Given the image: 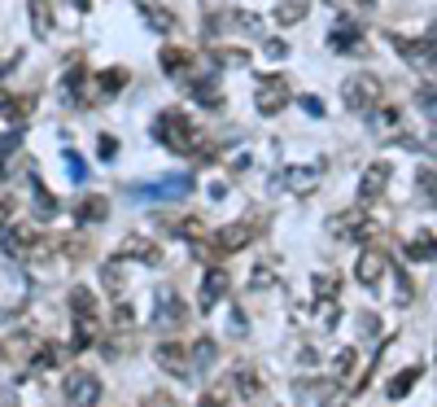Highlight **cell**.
<instances>
[{
	"label": "cell",
	"instance_id": "4316f807",
	"mask_svg": "<svg viewBox=\"0 0 437 407\" xmlns=\"http://www.w3.org/2000/svg\"><path fill=\"white\" fill-rule=\"evenodd\" d=\"M424 48H429V57H437V22H433V31H429V40H424Z\"/></svg>",
	"mask_w": 437,
	"mask_h": 407
},
{
	"label": "cell",
	"instance_id": "484cf974",
	"mask_svg": "<svg viewBox=\"0 0 437 407\" xmlns=\"http://www.w3.org/2000/svg\"><path fill=\"white\" fill-rule=\"evenodd\" d=\"M123 79H127V75H105V79H101V88H105V92H118V88H123Z\"/></svg>",
	"mask_w": 437,
	"mask_h": 407
},
{
	"label": "cell",
	"instance_id": "f1b7e54d",
	"mask_svg": "<svg viewBox=\"0 0 437 407\" xmlns=\"http://www.w3.org/2000/svg\"><path fill=\"white\" fill-rule=\"evenodd\" d=\"M302 105H306V110H311V114H315V119H319V114H323V105H319V96H306V101H302Z\"/></svg>",
	"mask_w": 437,
	"mask_h": 407
},
{
	"label": "cell",
	"instance_id": "ba28073f",
	"mask_svg": "<svg viewBox=\"0 0 437 407\" xmlns=\"http://www.w3.org/2000/svg\"><path fill=\"white\" fill-rule=\"evenodd\" d=\"M158 364H162V368H171V372H175V377H184V372H188V360H184V346H175V341H171V346H158Z\"/></svg>",
	"mask_w": 437,
	"mask_h": 407
},
{
	"label": "cell",
	"instance_id": "3957f363",
	"mask_svg": "<svg viewBox=\"0 0 437 407\" xmlns=\"http://www.w3.org/2000/svg\"><path fill=\"white\" fill-rule=\"evenodd\" d=\"M136 198H188L192 193V180L188 175H171V180H158V184H140L132 188Z\"/></svg>",
	"mask_w": 437,
	"mask_h": 407
},
{
	"label": "cell",
	"instance_id": "6da1fadb",
	"mask_svg": "<svg viewBox=\"0 0 437 407\" xmlns=\"http://www.w3.org/2000/svg\"><path fill=\"white\" fill-rule=\"evenodd\" d=\"M153 132L162 136V145H171V149H180V154H192L197 145H192V127L184 114H162V119L153 123Z\"/></svg>",
	"mask_w": 437,
	"mask_h": 407
},
{
	"label": "cell",
	"instance_id": "8fae6325",
	"mask_svg": "<svg viewBox=\"0 0 437 407\" xmlns=\"http://www.w3.org/2000/svg\"><path fill=\"white\" fill-rule=\"evenodd\" d=\"M223 289H228V276H223V272H210V276H206V289H201V311L223 298Z\"/></svg>",
	"mask_w": 437,
	"mask_h": 407
},
{
	"label": "cell",
	"instance_id": "9c48e42d",
	"mask_svg": "<svg viewBox=\"0 0 437 407\" xmlns=\"http://www.w3.org/2000/svg\"><path fill=\"white\" fill-rule=\"evenodd\" d=\"M381 276H385V258H381L376 250H367V254L359 258V281H363V285H376Z\"/></svg>",
	"mask_w": 437,
	"mask_h": 407
},
{
	"label": "cell",
	"instance_id": "ffe728a7",
	"mask_svg": "<svg viewBox=\"0 0 437 407\" xmlns=\"http://www.w3.org/2000/svg\"><path fill=\"white\" fill-rule=\"evenodd\" d=\"M31 105H36L31 96H18V101H9V105H5V114H9L13 123H18V119H26V114H31Z\"/></svg>",
	"mask_w": 437,
	"mask_h": 407
},
{
	"label": "cell",
	"instance_id": "52a82bcc",
	"mask_svg": "<svg viewBox=\"0 0 437 407\" xmlns=\"http://www.w3.org/2000/svg\"><path fill=\"white\" fill-rule=\"evenodd\" d=\"M385 175H390V167H385V162H376V167L363 171V184H359V198H363V202H371V198L385 188Z\"/></svg>",
	"mask_w": 437,
	"mask_h": 407
},
{
	"label": "cell",
	"instance_id": "8992f818",
	"mask_svg": "<svg viewBox=\"0 0 437 407\" xmlns=\"http://www.w3.org/2000/svg\"><path fill=\"white\" fill-rule=\"evenodd\" d=\"M258 232V219H250V223H240V228H223V232L215 237V246L219 250H245V241Z\"/></svg>",
	"mask_w": 437,
	"mask_h": 407
},
{
	"label": "cell",
	"instance_id": "7a4b0ae2",
	"mask_svg": "<svg viewBox=\"0 0 437 407\" xmlns=\"http://www.w3.org/2000/svg\"><path fill=\"white\" fill-rule=\"evenodd\" d=\"M342 96H346V105H354V110L376 105V101H381V84H376V75H350L346 84H342Z\"/></svg>",
	"mask_w": 437,
	"mask_h": 407
},
{
	"label": "cell",
	"instance_id": "44dd1931",
	"mask_svg": "<svg viewBox=\"0 0 437 407\" xmlns=\"http://www.w3.org/2000/svg\"><path fill=\"white\" fill-rule=\"evenodd\" d=\"M302 13H306V5H302V0H293V5H280V9H276V18H280V22H298Z\"/></svg>",
	"mask_w": 437,
	"mask_h": 407
},
{
	"label": "cell",
	"instance_id": "30bf717a",
	"mask_svg": "<svg viewBox=\"0 0 437 407\" xmlns=\"http://www.w3.org/2000/svg\"><path fill=\"white\" fill-rule=\"evenodd\" d=\"M354 36H359V31H354L350 22H337V31H332V48H346V53H363V40H354Z\"/></svg>",
	"mask_w": 437,
	"mask_h": 407
},
{
	"label": "cell",
	"instance_id": "83f0119b",
	"mask_svg": "<svg viewBox=\"0 0 437 407\" xmlns=\"http://www.w3.org/2000/svg\"><path fill=\"white\" fill-rule=\"evenodd\" d=\"M118 154V145H114V136H105V145H101V158H114Z\"/></svg>",
	"mask_w": 437,
	"mask_h": 407
},
{
	"label": "cell",
	"instance_id": "7c38bea8",
	"mask_svg": "<svg viewBox=\"0 0 437 407\" xmlns=\"http://www.w3.org/2000/svg\"><path fill=\"white\" fill-rule=\"evenodd\" d=\"M136 5H140V13H144V18H149V22H153L158 31H171V27H175V18H171L167 9H158L153 0H136Z\"/></svg>",
	"mask_w": 437,
	"mask_h": 407
},
{
	"label": "cell",
	"instance_id": "d4e9b609",
	"mask_svg": "<svg viewBox=\"0 0 437 407\" xmlns=\"http://www.w3.org/2000/svg\"><path fill=\"white\" fill-rule=\"evenodd\" d=\"M192 360H197V364H210V360H215V346H210V341H201V346L192 350Z\"/></svg>",
	"mask_w": 437,
	"mask_h": 407
},
{
	"label": "cell",
	"instance_id": "603a6c76",
	"mask_svg": "<svg viewBox=\"0 0 437 407\" xmlns=\"http://www.w3.org/2000/svg\"><path fill=\"white\" fill-rule=\"evenodd\" d=\"M219 61H223V66H245V53H240V48H223V53H219Z\"/></svg>",
	"mask_w": 437,
	"mask_h": 407
},
{
	"label": "cell",
	"instance_id": "d6986e66",
	"mask_svg": "<svg viewBox=\"0 0 437 407\" xmlns=\"http://www.w3.org/2000/svg\"><path fill=\"white\" fill-rule=\"evenodd\" d=\"M232 385H240V394H245V399H254V394H258V377H254V372H236Z\"/></svg>",
	"mask_w": 437,
	"mask_h": 407
},
{
	"label": "cell",
	"instance_id": "2e32d148",
	"mask_svg": "<svg viewBox=\"0 0 437 407\" xmlns=\"http://www.w3.org/2000/svg\"><path fill=\"white\" fill-rule=\"evenodd\" d=\"M31 193H36V215H40V219H48V215L57 210V202L44 193V184H40V180H31Z\"/></svg>",
	"mask_w": 437,
	"mask_h": 407
},
{
	"label": "cell",
	"instance_id": "9a60e30c",
	"mask_svg": "<svg viewBox=\"0 0 437 407\" xmlns=\"http://www.w3.org/2000/svg\"><path fill=\"white\" fill-rule=\"evenodd\" d=\"M105 210H109V206H105V198H88L84 206H79V219H84V223H92V219L101 223V219H105Z\"/></svg>",
	"mask_w": 437,
	"mask_h": 407
},
{
	"label": "cell",
	"instance_id": "5bb4252c",
	"mask_svg": "<svg viewBox=\"0 0 437 407\" xmlns=\"http://www.w3.org/2000/svg\"><path fill=\"white\" fill-rule=\"evenodd\" d=\"M407 258H415V263H433V258H437V246H433V237H420L415 246H407Z\"/></svg>",
	"mask_w": 437,
	"mask_h": 407
},
{
	"label": "cell",
	"instance_id": "e0dca14e",
	"mask_svg": "<svg viewBox=\"0 0 437 407\" xmlns=\"http://www.w3.org/2000/svg\"><path fill=\"white\" fill-rule=\"evenodd\" d=\"M420 381V368H407V372H398V377H394V385H390V394L394 399H402V394H407V390Z\"/></svg>",
	"mask_w": 437,
	"mask_h": 407
},
{
	"label": "cell",
	"instance_id": "ac0fdd59",
	"mask_svg": "<svg viewBox=\"0 0 437 407\" xmlns=\"http://www.w3.org/2000/svg\"><path fill=\"white\" fill-rule=\"evenodd\" d=\"M311 184H315L311 167H293V171H289V188H311Z\"/></svg>",
	"mask_w": 437,
	"mask_h": 407
},
{
	"label": "cell",
	"instance_id": "277c9868",
	"mask_svg": "<svg viewBox=\"0 0 437 407\" xmlns=\"http://www.w3.org/2000/svg\"><path fill=\"white\" fill-rule=\"evenodd\" d=\"M284 101H289V84L284 79H263V84H258V110L263 114L284 110Z\"/></svg>",
	"mask_w": 437,
	"mask_h": 407
},
{
	"label": "cell",
	"instance_id": "4fadbf2b",
	"mask_svg": "<svg viewBox=\"0 0 437 407\" xmlns=\"http://www.w3.org/2000/svg\"><path fill=\"white\" fill-rule=\"evenodd\" d=\"M188 61H192V53H184V48H162V66H167L171 75H184Z\"/></svg>",
	"mask_w": 437,
	"mask_h": 407
},
{
	"label": "cell",
	"instance_id": "7402d4cb",
	"mask_svg": "<svg viewBox=\"0 0 437 407\" xmlns=\"http://www.w3.org/2000/svg\"><path fill=\"white\" fill-rule=\"evenodd\" d=\"M66 162H70V180H88V167H84V158H79L75 149L66 154Z\"/></svg>",
	"mask_w": 437,
	"mask_h": 407
},
{
	"label": "cell",
	"instance_id": "4dcf8cb0",
	"mask_svg": "<svg viewBox=\"0 0 437 407\" xmlns=\"http://www.w3.org/2000/svg\"><path fill=\"white\" fill-rule=\"evenodd\" d=\"M328 407H337V403H328Z\"/></svg>",
	"mask_w": 437,
	"mask_h": 407
},
{
	"label": "cell",
	"instance_id": "f546056e",
	"mask_svg": "<svg viewBox=\"0 0 437 407\" xmlns=\"http://www.w3.org/2000/svg\"><path fill=\"white\" fill-rule=\"evenodd\" d=\"M201 407H223V394H210V399H206Z\"/></svg>",
	"mask_w": 437,
	"mask_h": 407
},
{
	"label": "cell",
	"instance_id": "cb8c5ba5",
	"mask_svg": "<svg viewBox=\"0 0 437 407\" xmlns=\"http://www.w3.org/2000/svg\"><path fill=\"white\" fill-rule=\"evenodd\" d=\"M36 31L48 36V9H44V0H36Z\"/></svg>",
	"mask_w": 437,
	"mask_h": 407
},
{
	"label": "cell",
	"instance_id": "5b68a950",
	"mask_svg": "<svg viewBox=\"0 0 437 407\" xmlns=\"http://www.w3.org/2000/svg\"><path fill=\"white\" fill-rule=\"evenodd\" d=\"M96 394H101V385H96V377H88V372H75V377L66 381V399H70L75 407L96 403Z\"/></svg>",
	"mask_w": 437,
	"mask_h": 407
}]
</instances>
